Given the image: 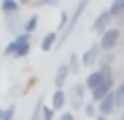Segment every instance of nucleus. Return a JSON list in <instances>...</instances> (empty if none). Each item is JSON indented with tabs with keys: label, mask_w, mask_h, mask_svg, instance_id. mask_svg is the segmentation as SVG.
Instances as JSON below:
<instances>
[{
	"label": "nucleus",
	"mask_w": 124,
	"mask_h": 120,
	"mask_svg": "<svg viewBox=\"0 0 124 120\" xmlns=\"http://www.w3.org/2000/svg\"><path fill=\"white\" fill-rule=\"evenodd\" d=\"M31 52V35L29 33H19L13 41H8L4 48V56H13V58H25Z\"/></svg>",
	"instance_id": "obj_1"
},
{
	"label": "nucleus",
	"mask_w": 124,
	"mask_h": 120,
	"mask_svg": "<svg viewBox=\"0 0 124 120\" xmlns=\"http://www.w3.org/2000/svg\"><path fill=\"white\" fill-rule=\"evenodd\" d=\"M89 6V2L87 0H81L79 4L75 6V10H72V15H70V19H68V25H66V29L62 33H58V41H56V48H62V44H66V40L70 37V33H72V29L77 27V23H79V19L83 17V13H85V8ZM54 48V50H56Z\"/></svg>",
	"instance_id": "obj_2"
},
{
	"label": "nucleus",
	"mask_w": 124,
	"mask_h": 120,
	"mask_svg": "<svg viewBox=\"0 0 124 120\" xmlns=\"http://www.w3.org/2000/svg\"><path fill=\"white\" fill-rule=\"evenodd\" d=\"M118 41H120V29L118 27H110V29L99 37V48H101V52L112 54V50H116Z\"/></svg>",
	"instance_id": "obj_3"
},
{
	"label": "nucleus",
	"mask_w": 124,
	"mask_h": 120,
	"mask_svg": "<svg viewBox=\"0 0 124 120\" xmlns=\"http://www.w3.org/2000/svg\"><path fill=\"white\" fill-rule=\"evenodd\" d=\"M99 58H101L99 41H93V44L89 46V50H85V54L81 56V62H83V66L91 68V66H95V62H99Z\"/></svg>",
	"instance_id": "obj_4"
},
{
	"label": "nucleus",
	"mask_w": 124,
	"mask_h": 120,
	"mask_svg": "<svg viewBox=\"0 0 124 120\" xmlns=\"http://www.w3.org/2000/svg\"><path fill=\"white\" fill-rule=\"evenodd\" d=\"M114 89H116V85H114V79H108V81H103V83H99L97 87H95V89L91 91V102L95 104V106H97V104L101 102V99L106 97L108 93H112Z\"/></svg>",
	"instance_id": "obj_5"
},
{
	"label": "nucleus",
	"mask_w": 124,
	"mask_h": 120,
	"mask_svg": "<svg viewBox=\"0 0 124 120\" xmlns=\"http://www.w3.org/2000/svg\"><path fill=\"white\" fill-rule=\"evenodd\" d=\"M110 25H112V15L108 13V8L106 10H101V13L97 15V17L93 19V23H91V29L95 33H99V35H103V33L110 29Z\"/></svg>",
	"instance_id": "obj_6"
},
{
	"label": "nucleus",
	"mask_w": 124,
	"mask_h": 120,
	"mask_svg": "<svg viewBox=\"0 0 124 120\" xmlns=\"http://www.w3.org/2000/svg\"><path fill=\"white\" fill-rule=\"evenodd\" d=\"M116 110H118V108H116V95H114V91L108 93L106 97L97 104V114L99 116H106V118H108V116H112Z\"/></svg>",
	"instance_id": "obj_7"
},
{
	"label": "nucleus",
	"mask_w": 124,
	"mask_h": 120,
	"mask_svg": "<svg viewBox=\"0 0 124 120\" xmlns=\"http://www.w3.org/2000/svg\"><path fill=\"white\" fill-rule=\"evenodd\" d=\"M66 102H68L66 91H64V89H56V91L52 93V102H50V108H52L54 112H62V108L66 106Z\"/></svg>",
	"instance_id": "obj_8"
},
{
	"label": "nucleus",
	"mask_w": 124,
	"mask_h": 120,
	"mask_svg": "<svg viewBox=\"0 0 124 120\" xmlns=\"http://www.w3.org/2000/svg\"><path fill=\"white\" fill-rule=\"evenodd\" d=\"M56 41H58V31H48L44 37H41V52H52L54 48H56Z\"/></svg>",
	"instance_id": "obj_9"
},
{
	"label": "nucleus",
	"mask_w": 124,
	"mask_h": 120,
	"mask_svg": "<svg viewBox=\"0 0 124 120\" xmlns=\"http://www.w3.org/2000/svg\"><path fill=\"white\" fill-rule=\"evenodd\" d=\"M68 75H70V71H68L66 64H60L56 71V77H54V87L56 89H64V83H66Z\"/></svg>",
	"instance_id": "obj_10"
},
{
	"label": "nucleus",
	"mask_w": 124,
	"mask_h": 120,
	"mask_svg": "<svg viewBox=\"0 0 124 120\" xmlns=\"http://www.w3.org/2000/svg\"><path fill=\"white\" fill-rule=\"evenodd\" d=\"M103 77H101V72H99V68H95V71H91L87 75V79H85V87H87V91H93V89L97 87L99 83H103Z\"/></svg>",
	"instance_id": "obj_11"
},
{
	"label": "nucleus",
	"mask_w": 124,
	"mask_h": 120,
	"mask_svg": "<svg viewBox=\"0 0 124 120\" xmlns=\"http://www.w3.org/2000/svg\"><path fill=\"white\" fill-rule=\"evenodd\" d=\"M0 10H2V15H6V17H15V15L21 10V2H17V0H2Z\"/></svg>",
	"instance_id": "obj_12"
},
{
	"label": "nucleus",
	"mask_w": 124,
	"mask_h": 120,
	"mask_svg": "<svg viewBox=\"0 0 124 120\" xmlns=\"http://www.w3.org/2000/svg\"><path fill=\"white\" fill-rule=\"evenodd\" d=\"M66 66H68V71H70V75L79 77L81 68H83V62H81V56H79L77 52H72L70 56H68V62H66Z\"/></svg>",
	"instance_id": "obj_13"
},
{
	"label": "nucleus",
	"mask_w": 124,
	"mask_h": 120,
	"mask_svg": "<svg viewBox=\"0 0 124 120\" xmlns=\"http://www.w3.org/2000/svg\"><path fill=\"white\" fill-rule=\"evenodd\" d=\"M108 13L112 15V19H122L124 17V0H114L108 8Z\"/></svg>",
	"instance_id": "obj_14"
},
{
	"label": "nucleus",
	"mask_w": 124,
	"mask_h": 120,
	"mask_svg": "<svg viewBox=\"0 0 124 120\" xmlns=\"http://www.w3.org/2000/svg\"><path fill=\"white\" fill-rule=\"evenodd\" d=\"M37 23H39V15H31V17L23 23V33H29L31 35V33L37 29Z\"/></svg>",
	"instance_id": "obj_15"
},
{
	"label": "nucleus",
	"mask_w": 124,
	"mask_h": 120,
	"mask_svg": "<svg viewBox=\"0 0 124 120\" xmlns=\"http://www.w3.org/2000/svg\"><path fill=\"white\" fill-rule=\"evenodd\" d=\"M114 95H116V108H122L124 110V79H122V83L114 89Z\"/></svg>",
	"instance_id": "obj_16"
},
{
	"label": "nucleus",
	"mask_w": 124,
	"mask_h": 120,
	"mask_svg": "<svg viewBox=\"0 0 124 120\" xmlns=\"http://www.w3.org/2000/svg\"><path fill=\"white\" fill-rule=\"evenodd\" d=\"M85 93H87V87H85V83H75L72 85V95L79 99H85Z\"/></svg>",
	"instance_id": "obj_17"
},
{
	"label": "nucleus",
	"mask_w": 124,
	"mask_h": 120,
	"mask_svg": "<svg viewBox=\"0 0 124 120\" xmlns=\"http://www.w3.org/2000/svg\"><path fill=\"white\" fill-rule=\"evenodd\" d=\"M85 116H87V118H91V120H95V116H97V106H95V104L93 102H87L85 104Z\"/></svg>",
	"instance_id": "obj_18"
},
{
	"label": "nucleus",
	"mask_w": 124,
	"mask_h": 120,
	"mask_svg": "<svg viewBox=\"0 0 124 120\" xmlns=\"http://www.w3.org/2000/svg\"><path fill=\"white\" fill-rule=\"evenodd\" d=\"M54 114H56V112L50 106H46V104L41 106V120H54Z\"/></svg>",
	"instance_id": "obj_19"
},
{
	"label": "nucleus",
	"mask_w": 124,
	"mask_h": 120,
	"mask_svg": "<svg viewBox=\"0 0 124 120\" xmlns=\"http://www.w3.org/2000/svg\"><path fill=\"white\" fill-rule=\"evenodd\" d=\"M68 19H70V15L66 13V10H62V15H60V21H58V29H60V33L66 29V25H68Z\"/></svg>",
	"instance_id": "obj_20"
},
{
	"label": "nucleus",
	"mask_w": 124,
	"mask_h": 120,
	"mask_svg": "<svg viewBox=\"0 0 124 120\" xmlns=\"http://www.w3.org/2000/svg\"><path fill=\"white\" fill-rule=\"evenodd\" d=\"M41 106H44V102H41V99H37L35 110H33V114L29 116V120H41Z\"/></svg>",
	"instance_id": "obj_21"
},
{
	"label": "nucleus",
	"mask_w": 124,
	"mask_h": 120,
	"mask_svg": "<svg viewBox=\"0 0 124 120\" xmlns=\"http://www.w3.org/2000/svg\"><path fill=\"white\" fill-rule=\"evenodd\" d=\"M15 114H17V106L10 104L8 108H4V120H15Z\"/></svg>",
	"instance_id": "obj_22"
},
{
	"label": "nucleus",
	"mask_w": 124,
	"mask_h": 120,
	"mask_svg": "<svg viewBox=\"0 0 124 120\" xmlns=\"http://www.w3.org/2000/svg\"><path fill=\"white\" fill-rule=\"evenodd\" d=\"M99 72H101L103 79H114V71H112V66H99Z\"/></svg>",
	"instance_id": "obj_23"
},
{
	"label": "nucleus",
	"mask_w": 124,
	"mask_h": 120,
	"mask_svg": "<svg viewBox=\"0 0 124 120\" xmlns=\"http://www.w3.org/2000/svg\"><path fill=\"white\" fill-rule=\"evenodd\" d=\"M58 120H75V114H72L70 110H68V112H60V116H58Z\"/></svg>",
	"instance_id": "obj_24"
},
{
	"label": "nucleus",
	"mask_w": 124,
	"mask_h": 120,
	"mask_svg": "<svg viewBox=\"0 0 124 120\" xmlns=\"http://www.w3.org/2000/svg\"><path fill=\"white\" fill-rule=\"evenodd\" d=\"M0 120H4V108H0Z\"/></svg>",
	"instance_id": "obj_25"
},
{
	"label": "nucleus",
	"mask_w": 124,
	"mask_h": 120,
	"mask_svg": "<svg viewBox=\"0 0 124 120\" xmlns=\"http://www.w3.org/2000/svg\"><path fill=\"white\" fill-rule=\"evenodd\" d=\"M95 120H108V118H106V116H99V114H97V116H95Z\"/></svg>",
	"instance_id": "obj_26"
},
{
	"label": "nucleus",
	"mask_w": 124,
	"mask_h": 120,
	"mask_svg": "<svg viewBox=\"0 0 124 120\" xmlns=\"http://www.w3.org/2000/svg\"><path fill=\"white\" fill-rule=\"evenodd\" d=\"M120 120H124V110H122V114H120Z\"/></svg>",
	"instance_id": "obj_27"
}]
</instances>
